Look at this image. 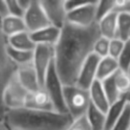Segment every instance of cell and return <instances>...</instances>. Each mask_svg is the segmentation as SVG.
Returning <instances> with one entry per match:
<instances>
[{
	"label": "cell",
	"instance_id": "cell-1",
	"mask_svg": "<svg viewBox=\"0 0 130 130\" xmlns=\"http://www.w3.org/2000/svg\"><path fill=\"white\" fill-rule=\"evenodd\" d=\"M101 37L97 23L79 28L66 22L54 45V66L64 86L76 85L78 73Z\"/></svg>",
	"mask_w": 130,
	"mask_h": 130
},
{
	"label": "cell",
	"instance_id": "cell-2",
	"mask_svg": "<svg viewBox=\"0 0 130 130\" xmlns=\"http://www.w3.org/2000/svg\"><path fill=\"white\" fill-rule=\"evenodd\" d=\"M72 120L69 113L28 108L7 110L4 119L13 130H66Z\"/></svg>",
	"mask_w": 130,
	"mask_h": 130
},
{
	"label": "cell",
	"instance_id": "cell-3",
	"mask_svg": "<svg viewBox=\"0 0 130 130\" xmlns=\"http://www.w3.org/2000/svg\"><path fill=\"white\" fill-rule=\"evenodd\" d=\"M1 22V17H0ZM18 66L13 62L8 54L7 38L4 35L0 25V119L4 120L6 109L3 103V94L6 86L16 74Z\"/></svg>",
	"mask_w": 130,
	"mask_h": 130
},
{
	"label": "cell",
	"instance_id": "cell-4",
	"mask_svg": "<svg viewBox=\"0 0 130 130\" xmlns=\"http://www.w3.org/2000/svg\"><path fill=\"white\" fill-rule=\"evenodd\" d=\"M64 101L67 112L72 119L86 115L91 103L88 90L77 85L64 86Z\"/></svg>",
	"mask_w": 130,
	"mask_h": 130
},
{
	"label": "cell",
	"instance_id": "cell-5",
	"mask_svg": "<svg viewBox=\"0 0 130 130\" xmlns=\"http://www.w3.org/2000/svg\"><path fill=\"white\" fill-rule=\"evenodd\" d=\"M43 87L50 97L54 110L61 113H68L64 101V85L58 75L54 62L47 72Z\"/></svg>",
	"mask_w": 130,
	"mask_h": 130
},
{
	"label": "cell",
	"instance_id": "cell-6",
	"mask_svg": "<svg viewBox=\"0 0 130 130\" xmlns=\"http://www.w3.org/2000/svg\"><path fill=\"white\" fill-rule=\"evenodd\" d=\"M54 62V46L45 45H37L35 50L33 51L32 64L42 87H43L47 72Z\"/></svg>",
	"mask_w": 130,
	"mask_h": 130
},
{
	"label": "cell",
	"instance_id": "cell-7",
	"mask_svg": "<svg viewBox=\"0 0 130 130\" xmlns=\"http://www.w3.org/2000/svg\"><path fill=\"white\" fill-rule=\"evenodd\" d=\"M97 1H86L82 6L67 13V22L79 28H88L96 22Z\"/></svg>",
	"mask_w": 130,
	"mask_h": 130
},
{
	"label": "cell",
	"instance_id": "cell-8",
	"mask_svg": "<svg viewBox=\"0 0 130 130\" xmlns=\"http://www.w3.org/2000/svg\"><path fill=\"white\" fill-rule=\"evenodd\" d=\"M29 93L21 85L16 76L13 77L6 86L3 94V103L6 111L24 108Z\"/></svg>",
	"mask_w": 130,
	"mask_h": 130
},
{
	"label": "cell",
	"instance_id": "cell-9",
	"mask_svg": "<svg viewBox=\"0 0 130 130\" xmlns=\"http://www.w3.org/2000/svg\"><path fill=\"white\" fill-rule=\"evenodd\" d=\"M27 31L29 33L36 32L50 25L41 3L38 0L31 1L30 5L23 15Z\"/></svg>",
	"mask_w": 130,
	"mask_h": 130
},
{
	"label": "cell",
	"instance_id": "cell-10",
	"mask_svg": "<svg viewBox=\"0 0 130 130\" xmlns=\"http://www.w3.org/2000/svg\"><path fill=\"white\" fill-rule=\"evenodd\" d=\"M50 25L62 29L67 22V11L65 1L61 0H42L40 1Z\"/></svg>",
	"mask_w": 130,
	"mask_h": 130
},
{
	"label": "cell",
	"instance_id": "cell-11",
	"mask_svg": "<svg viewBox=\"0 0 130 130\" xmlns=\"http://www.w3.org/2000/svg\"><path fill=\"white\" fill-rule=\"evenodd\" d=\"M101 58L93 53L81 67L77 78L76 85L85 90H89L91 86L97 80V70Z\"/></svg>",
	"mask_w": 130,
	"mask_h": 130
},
{
	"label": "cell",
	"instance_id": "cell-12",
	"mask_svg": "<svg viewBox=\"0 0 130 130\" xmlns=\"http://www.w3.org/2000/svg\"><path fill=\"white\" fill-rule=\"evenodd\" d=\"M15 76L21 85L28 92H35L42 87L32 63L19 66Z\"/></svg>",
	"mask_w": 130,
	"mask_h": 130
},
{
	"label": "cell",
	"instance_id": "cell-13",
	"mask_svg": "<svg viewBox=\"0 0 130 130\" xmlns=\"http://www.w3.org/2000/svg\"><path fill=\"white\" fill-rule=\"evenodd\" d=\"M24 108L43 110H54L50 97L44 87H41L35 92L29 93Z\"/></svg>",
	"mask_w": 130,
	"mask_h": 130
},
{
	"label": "cell",
	"instance_id": "cell-14",
	"mask_svg": "<svg viewBox=\"0 0 130 130\" xmlns=\"http://www.w3.org/2000/svg\"><path fill=\"white\" fill-rule=\"evenodd\" d=\"M61 32V29L49 25L36 32L30 33V36L36 45H45L54 46L59 41Z\"/></svg>",
	"mask_w": 130,
	"mask_h": 130
},
{
	"label": "cell",
	"instance_id": "cell-15",
	"mask_svg": "<svg viewBox=\"0 0 130 130\" xmlns=\"http://www.w3.org/2000/svg\"><path fill=\"white\" fill-rule=\"evenodd\" d=\"M88 93L91 104L95 106L103 112L106 113L110 104L109 103L106 94H105L104 90H103L102 82L99 80H95L89 88Z\"/></svg>",
	"mask_w": 130,
	"mask_h": 130
},
{
	"label": "cell",
	"instance_id": "cell-16",
	"mask_svg": "<svg viewBox=\"0 0 130 130\" xmlns=\"http://www.w3.org/2000/svg\"><path fill=\"white\" fill-rule=\"evenodd\" d=\"M0 25H1L2 32L7 38L21 32L27 31L25 22L22 17L6 15L1 18Z\"/></svg>",
	"mask_w": 130,
	"mask_h": 130
},
{
	"label": "cell",
	"instance_id": "cell-17",
	"mask_svg": "<svg viewBox=\"0 0 130 130\" xmlns=\"http://www.w3.org/2000/svg\"><path fill=\"white\" fill-rule=\"evenodd\" d=\"M118 14L119 13L114 11L97 22L101 37L106 38L110 40L117 38Z\"/></svg>",
	"mask_w": 130,
	"mask_h": 130
},
{
	"label": "cell",
	"instance_id": "cell-18",
	"mask_svg": "<svg viewBox=\"0 0 130 130\" xmlns=\"http://www.w3.org/2000/svg\"><path fill=\"white\" fill-rule=\"evenodd\" d=\"M8 45L14 49L23 51H34L37 45L34 43L30 36V33L23 31L14 36L7 38Z\"/></svg>",
	"mask_w": 130,
	"mask_h": 130
},
{
	"label": "cell",
	"instance_id": "cell-19",
	"mask_svg": "<svg viewBox=\"0 0 130 130\" xmlns=\"http://www.w3.org/2000/svg\"><path fill=\"white\" fill-rule=\"evenodd\" d=\"M119 70L118 61L110 56L101 58L97 70V80L103 81L112 77Z\"/></svg>",
	"mask_w": 130,
	"mask_h": 130
},
{
	"label": "cell",
	"instance_id": "cell-20",
	"mask_svg": "<svg viewBox=\"0 0 130 130\" xmlns=\"http://www.w3.org/2000/svg\"><path fill=\"white\" fill-rule=\"evenodd\" d=\"M126 101L124 96L115 102L114 103L110 105L108 110L105 113L106 116V123H105V130H110L112 126H114L118 119L122 115L123 111L125 110V107L126 105Z\"/></svg>",
	"mask_w": 130,
	"mask_h": 130
},
{
	"label": "cell",
	"instance_id": "cell-21",
	"mask_svg": "<svg viewBox=\"0 0 130 130\" xmlns=\"http://www.w3.org/2000/svg\"><path fill=\"white\" fill-rule=\"evenodd\" d=\"M87 119L92 130H105L106 116L105 113L90 103L87 113Z\"/></svg>",
	"mask_w": 130,
	"mask_h": 130
},
{
	"label": "cell",
	"instance_id": "cell-22",
	"mask_svg": "<svg viewBox=\"0 0 130 130\" xmlns=\"http://www.w3.org/2000/svg\"><path fill=\"white\" fill-rule=\"evenodd\" d=\"M8 54L11 60L17 65L22 66L32 63L33 61V51H23L14 49L8 45Z\"/></svg>",
	"mask_w": 130,
	"mask_h": 130
},
{
	"label": "cell",
	"instance_id": "cell-23",
	"mask_svg": "<svg viewBox=\"0 0 130 130\" xmlns=\"http://www.w3.org/2000/svg\"><path fill=\"white\" fill-rule=\"evenodd\" d=\"M117 38L123 41L129 40L130 36V14L127 13H118Z\"/></svg>",
	"mask_w": 130,
	"mask_h": 130
},
{
	"label": "cell",
	"instance_id": "cell-24",
	"mask_svg": "<svg viewBox=\"0 0 130 130\" xmlns=\"http://www.w3.org/2000/svg\"><path fill=\"white\" fill-rule=\"evenodd\" d=\"M101 82L110 104H112V103H114L115 102H117L118 100H119L122 97V95L119 93V89H118L117 86L115 84L113 76L106 78V79H104L103 81Z\"/></svg>",
	"mask_w": 130,
	"mask_h": 130
},
{
	"label": "cell",
	"instance_id": "cell-25",
	"mask_svg": "<svg viewBox=\"0 0 130 130\" xmlns=\"http://www.w3.org/2000/svg\"><path fill=\"white\" fill-rule=\"evenodd\" d=\"M114 81L121 95H125L130 91V75L128 72L119 70L113 75Z\"/></svg>",
	"mask_w": 130,
	"mask_h": 130
},
{
	"label": "cell",
	"instance_id": "cell-26",
	"mask_svg": "<svg viewBox=\"0 0 130 130\" xmlns=\"http://www.w3.org/2000/svg\"><path fill=\"white\" fill-rule=\"evenodd\" d=\"M115 9V1H97L96 6V22L107 16Z\"/></svg>",
	"mask_w": 130,
	"mask_h": 130
},
{
	"label": "cell",
	"instance_id": "cell-27",
	"mask_svg": "<svg viewBox=\"0 0 130 130\" xmlns=\"http://www.w3.org/2000/svg\"><path fill=\"white\" fill-rule=\"evenodd\" d=\"M110 39L103 37H100L94 43L93 53L100 58H104L109 56V49H110Z\"/></svg>",
	"mask_w": 130,
	"mask_h": 130
},
{
	"label": "cell",
	"instance_id": "cell-28",
	"mask_svg": "<svg viewBox=\"0 0 130 130\" xmlns=\"http://www.w3.org/2000/svg\"><path fill=\"white\" fill-rule=\"evenodd\" d=\"M117 61L119 63V70L128 72L130 69V39L126 41L124 49Z\"/></svg>",
	"mask_w": 130,
	"mask_h": 130
},
{
	"label": "cell",
	"instance_id": "cell-29",
	"mask_svg": "<svg viewBox=\"0 0 130 130\" xmlns=\"http://www.w3.org/2000/svg\"><path fill=\"white\" fill-rule=\"evenodd\" d=\"M110 130H130V104L126 103L122 115Z\"/></svg>",
	"mask_w": 130,
	"mask_h": 130
},
{
	"label": "cell",
	"instance_id": "cell-30",
	"mask_svg": "<svg viewBox=\"0 0 130 130\" xmlns=\"http://www.w3.org/2000/svg\"><path fill=\"white\" fill-rule=\"evenodd\" d=\"M125 43H126V42L119 39V38H118L110 39V49H109V56L118 60V58L119 57L120 54L122 53L123 49H124Z\"/></svg>",
	"mask_w": 130,
	"mask_h": 130
},
{
	"label": "cell",
	"instance_id": "cell-31",
	"mask_svg": "<svg viewBox=\"0 0 130 130\" xmlns=\"http://www.w3.org/2000/svg\"><path fill=\"white\" fill-rule=\"evenodd\" d=\"M66 130H92V128L89 125L87 116L84 115L73 119Z\"/></svg>",
	"mask_w": 130,
	"mask_h": 130
},
{
	"label": "cell",
	"instance_id": "cell-32",
	"mask_svg": "<svg viewBox=\"0 0 130 130\" xmlns=\"http://www.w3.org/2000/svg\"><path fill=\"white\" fill-rule=\"evenodd\" d=\"M6 8H7V13L8 15H12V16H16V17H22L23 18L24 11L22 7H21L19 1H15V0H7L6 1Z\"/></svg>",
	"mask_w": 130,
	"mask_h": 130
},
{
	"label": "cell",
	"instance_id": "cell-33",
	"mask_svg": "<svg viewBox=\"0 0 130 130\" xmlns=\"http://www.w3.org/2000/svg\"><path fill=\"white\" fill-rule=\"evenodd\" d=\"M117 13H127L130 14V0H117L115 1V9Z\"/></svg>",
	"mask_w": 130,
	"mask_h": 130
},
{
	"label": "cell",
	"instance_id": "cell-34",
	"mask_svg": "<svg viewBox=\"0 0 130 130\" xmlns=\"http://www.w3.org/2000/svg\"><path fill=\"white\" fill-rule=\"evenodd\" d=\"M8 15L7 13V8H6V1H2L0 0V17L3 18V17Z\"/></svg>",
	"mask_w": 130,
	"mask_h": 130
},
{
	"label": "cell",
	"instance_id": "cell-35",
	"mask_svg": "<svg viewBox=\"0 0 130 130\" xmlns=\"http://www.w3.org/2000/svg\"><path fill=\"white\" fill-rule=\"evenodd\" d=\"M0 130H8L5 121L2 120L1 119H0Z\"/></svg>",
	"mask_w": 130,
	"mask_h": 130
},
{
	"label": "cell",
	"instance_id": "cell-36",
	"mask_svg": "<svg viewBox=\"0 0 130 130\" xmlns=\"http://www.w3.org/2000/svg\"><path fill=\"white\" fill-rule=\"evenodd\" d=\"M125 97V99H126V103H129L130 104V91L128 93H126L125 95H123Z\"/></svg>",
	"mask_w": 130,
	"mask_h": 130
},
{
	"label": "cell",
	"instance_id": "cell-37",
	"mask_svg": "<svg viewBox=\"0 0 130 130\" xmlns=\"http://www.w3.org/2000/svg\"><path fill=\"white\" fill-rule=\"evenodd\" d=\"M7 129L8 130H13V129H12V128H10V127H8V126H7Z\"/></svg>",
	"mask_w": 130,
	"mask_h": 130
},
{
	"label": "cell",
	"instance_id": "cell-38",
	"mask_svg": "<svg viewBox=\"0 0 130 130\" xmlns=\"http://www.w3.org/2000/svg\"><path fill=\"white\" fill-rule=\"evenodd\" d=\"M128 74L130 75V69H129V71H128Z\"/></svg>",
	"mask_w": 130,
	"mask_h": 130
},
{
	"label": "cell",
	"instance_id": "cell-39",
	"mask_svg": "<svg viewBox=\"0 0 130 130\" xmlns=\"http://www.w3.org/2000/svg\"><path fill=\"white\" fill-rule=\"evenodd\" d=\"M129 39H130V36H129Z\"/></svg>",
	"mask_w": 130,
	"mask_h": 130
}]
</instances>
